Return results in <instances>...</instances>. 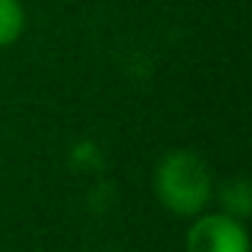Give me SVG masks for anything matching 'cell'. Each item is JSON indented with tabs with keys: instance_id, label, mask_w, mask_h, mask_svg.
Listing matches in <instances>:
<instances>
[{
	"instance_id": "obj_1",
	"label": "cell",
	"mask_w": 252,
	"mask_h": 252,
	"mask_svg": "<svg viewBox=\"0 0 252 252\" xmlns=\"http://www.w3.org/2000/svg\"><path fill=\"white\" fill-rule=\"evenodd\" d=\"M160 202L181 217L199 214L211 199V175L193 152H169L155 175Z\"/></svg>"
},
{
	"instance_id": "obj_2",
	"label": "cell",
	"mask_w": 252,
	"mask_h": 252,
	"mask_svg": "<svg viewBox=\"0 0 252 252\" xmlns=\"http://www.w3.org/2000/svg\"><path fill=\"white\" fill-rule=\"evenodd\" d=\"M187 252H249V237L228 214H211L190 228Z\"/></svg>"
},
{
	"instance_id": "obj_3",
	"label": "cell",
	"mask_w": 252,
	"mask_h": 252,
	"mask_svg": "<svg viewBox=\"0 0 252 252\" xmlns=\"http://www.w3.org/2000/svg\"><path fill=\"white\" fill-rule=\"evenodd\" d=\"M24 30V6L21 0H0V48L12 45Z\"/></svg>"
},
{
	"instance_id": "obj_4",
	"label": "cell",
	"mask_w": 252,
	"mask_h": 252,
	"mask_svg": "<svg viewBox=\"0 0 252 252\" xmlns=\"http://www.w3.org/2000/svg\"><path fill=\"white\" fill-rule=\"evenodd\" d=\"M222 202L228 205V211L231 214H246L249 211V184L243 181V178H237L234 184H228L225 187V193H222Z\"/></svg>"
}]
</instances>
